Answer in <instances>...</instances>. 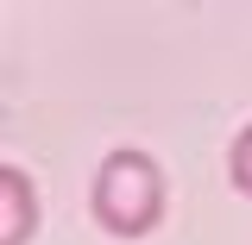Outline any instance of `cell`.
Segmentation results:
<instances>
[{
  "mask_svg": "<svg viewBox=\"0 0 252 245\" xmlns=\"http://www.w3.org/2000/svg\"><path fill=\"white\" fill-rule=\"evenodd\" d=\"M164 201H170V189H164V170H158L152 151L120 145V151L101 157L94 189H89V214L101 220V233H114V239H145L158 220H164Z\"/></svg>",
  "mask_w": 252,
  "mask_h": 245,
  "instance_id": "6da1fadb",
  "label": "cell"
},
{
  "mask_svg": "<svg viewBox=\"0 0 252 245\" xmlns=\"http://www.w3.org/2000/svg\"><path fill=\"white\" fill-rule=\"evenodd\" d=\"M227 176H233V189L252 201V126H240L233 132V151H227Z\"/></svg>",
  "mask_w": 252,
  "mask_h": 245,
  "instance_id": "3957f363",
  "label": "cell"
},
{
  "mask_svg": "<svg viewBox=\"0 0 252 245\" xmlns=\"http://www.w3.org/2000/svg\"><path fill=\"white\" fill-rule=\"evenodd\" d=\"M38 239V189L19 163H0V245Z\"/></svg>",
  "mask_w": 252,
  "mask_h": 245,
  "instance_id": "7a4b0ae2",
  "label": "cell"
}]
</instances>
